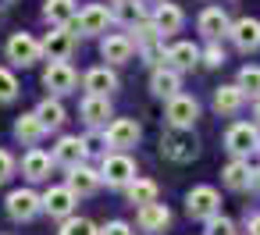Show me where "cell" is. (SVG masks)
<instances>
[{"instance_id":"obj_1","label":"cell","mask_w":260,"mask_h":235,"mask_svg":"<svg viewBox=\"0 0 260 235\" xmlns=\"http://www.w3.org/2000/svg\"><path fill=\"white\" fill-rule=\"evenodd\" d=\"M196 136L189 132V128H168L164 136H160V153L168 157V160H178V164H185V160H192L196 157Z\"/></svg>"},{"instance_id":"obj_2","label":"cell","mask_w":260,"mask_h":235,"mask_svg":"<svg viewBox=\"0 0 260 235\" xmlns=\"http://www.w3.org/2000/svg\"><path fill=\"white\" fill-rule=\"evenodd\" d=\"M164 118L171 121V128H189L196 118H200V104L192 100V96H171L168 100V107H164Z\"/></svg>"},{"instance_id":"obj_3","label":"cell","mask_w":260,"mask_h":235,"mask_svg":"<svg viewBox=\"0 0 260 235\" xmlns=\"http://www.w3.org/2000/svg\"><path fill=\"white\" fill-rule=\"evenodd\" d=\"M224 146H228L235 157H242V153H253V150L260 146V132H256V125H249V121H239V125H232V128H228V136H224Z\"/></svg>"},{"instance_id":"obj_4","label":"cell","mask_w":260,"mask_h":235,"mask_svg":"<svg viewBox=\"0 0 260 235\" xmlns=\"http://www.w3.org/2000/svg\"><path fill=\"white\" fill-rule=\"evenodd\" d=\"M40 54H43V43H36L29 32H18V36H11V40H8V57H11L15 64H22V68L36 64V61H40Z\"/></svg>"},{"instance_id":"obj_5","label":"cell","mask_w":260,"mask_h":235,"mask_svg":"<svg viewBox=\"0 0 260 235\" xmlns=\"http://www.w3.org/2000/svg\"><path fill=\"white\" fill-rule=\"evenodd\" d=\"M100 178H107V185H128V182H136V164L125 153H111V157H104Z\"/></svg>"},{"instance_id":"obj_6","label":"cell","mask_w":260,"mask_h":235,"mask_svg":"<svg viewBox=\"0 0 260 235\" xmlns=\"http://www.w3.org/2000/svg\"><path fill=\"white\" fill-rule=\"evenodd\" d=\"M217 207H221V199H217V192L210 189V185H196L189 196H185V210H189V217H214L217 214Z\"/></svg>"},{"instance_id":"obj_7","label":"cell","mask_w":260,"mask_h":235,"mask_svg":"<svg viewBox=\"0 0 260 235\" xmlns=\"http://www.w3.org/2000/svg\"><path fill=\"white\" fill-rule=\"evenodd\" d=\"M40 207H43V196H36L32 189H15V192L8 196V214H11L15 221H32Z\"/></svg>"},{"instance_id":"obj_8","label":"cell","mask_w":260,"mask_h":235,"mask_svg":"<svg viewBox=\"0 0 260 235\" xmlns=\"http://www.w3.org/2000/svg\"><path fill=\"white\" fill-rule=\"evenodd\" d=\"M75 50V36L68 32V25H57L54 32H47L43 40V54H50V61H68Z\"/></svg>"},{"instance_id":"obj_9","label":"cell","mask_w":260,"mask_h":235,"mask_svg":"<svg viewBox=\"0 0 260 235\" xmlns=\"http://www.w3.org/2000/svg\"><path fill=\"white\" fill-rule=\"evenodd\" d=\"M43 86L50 93H72L75 89V72L68 61H50V68L43 72Z\"/></svg>"},{"instance_id":"obj_10","label":"cell","mask_w":260,"mask_h":235,"mask_svg":"<svg viewBox=\"0 0 260 235\" xmlns=\"http://www.w3.org/2000/svg\"><path fill=\"white\" fill-rule=\"evenodd\" d=\"M139 136H143V128H139L132 118H118V121L107 128V143H111L114 150H128V146H136Z\"/></svg>"},{"instance_id":"obj_11","label":"cell","mask_w":260,"mask_h":235,"mask_svg":"<svg viewBox=\"0 0 260 235\" xmlns=\"http://www.w3.org/2000/svg\"><path fill=\"white\" fill-rule=\"evenodd\" d=\"M43 210L50 217H68L75 210V192L68 185H57V189H47L43 192Z\"/></svg>"},{"instance_id":"obj_12","label":"cell","mask_w":260,"mask_h":235,"mask_svg":"<svg viewBox=\"0 0 260 235\" xmlns=\"http://www.w3.org/2000/svg\"><path fill=\"white\" fill-rule=\"evenodd\" d=\"M86 153H89V150H86V139H79V136H64V139L54 146V160L64 164V167H79Z\"/></svg>"},{"instance_id":"obj_13","label":"cell","mask_w":260,"mask_h":235,"mask_svg":"<svg viewBox=\"0 0 260 235\" xmlns=\"http://www.w3.org/2000/svg\"><path fill=\"white\" fill-rule=\"evenodd\" d=\"M228 36H232V43H235L239 50H256V47H260V22L239 18V22L228 29Z\"/></svg>"},{"instance_id":"obj_14","label":"cell","mask_w":260,"mask_h":235,"mask_svg":"<svg viewBox=\"0 0 260 235\" xmlns=\"http://www.w3.org/2000/svg\"><path fill=\"white\" fill-rule=\"evenodd\" d=\"M171 224V210L164 207V203H146V207H139V228H146V231H164Z\"/></svg>"},{"instance_id":"obj_15","label":"cell","mask_w":260,"mask_h":235,"mask_svg":"<svg viewBox=\"0 0 260 235\" xmlns=\"http://www.w3.org/2000/svg\"><path fill=\"white\" fill-rule=\"evenodd\" d=\"M228 29H232V25H228V15H224L221 8H207V11L200 15V32H203L207 40H221Z\"/></svg>"},{"instance_id":"obj_16","label":"cell","mask_w":260,"mask_h":235,"mask_svg":"<svg viewBox=\"0 0 260 235\" xmlns=\"http://www.w3.org/2000/svg\"><path fill=\"white\" fill-rule=\"evenodd\" d=\"M150 89L157 93V96H178V89H182V75L175 72V68H157L153 72V79H150Z\"/></svg>"},{"instance_id":"obj_17","label":"cell","mask_w":260,"mask_h":235,"mask_svg":"<svg viewBox=\"0 0 260 235\" xmlns=\"http://www.w3.org/2000/svg\"><path fill=\"white\" fill-rule=\"evenodd\" d=\"M72 175H68V189L75 192V196H89L96 185H100V175L93 171V167H86V164H79V167H68Z\"/></svg>"},{"instance_id":"obj_18","label":"cell","mask_w":260,"mask_h":235,"mask_svg":"<svg viewBox=\"0 0 260 235\" xmlns=\"http://www.w3.org/2000/svg\"><path fill=\"white\" fill-rule=\"evenodd\" d=\"M86 89H89V96H107L111 89H118V75L111 68H93V72H86Z\"/></svg>"},{"instance_id":"obj_19","label":"cell","mask_w":260,"mask_h":235,"mask_svg":"<svg viewBox=\"0 0 260 235\" xmlns=\"http://www.w3.org/2000/svg\"><path fill=\"white\" fill-rule=\"evenodd\" d=\"M107 22H111V15H107V8H100V4H89V8L79 15V29H82L86 36L104 32V29H107Z\"/></svg>"},{"instance_id":"obj_20","label":"cell","mask_w":260,"mask_h":235,"mask_svg":"<svg viewBox=\"0 0 260 235\" xmlns=\"http://www.w3.org/2000/svg\"><path fill=\"white\" fill-rule=\"evenodd\" d=\"M242 100H246V93H242L239 82H235V86H221V89L214 93V107H217V114H235V111L242 107Z\"/></svg>"},{"instance_id":"obj_21","label":"cell","mask_w":260,"mask_h":235,"mask_svg":"<svg viewBox=\"0 0 260 235\" xmlns=\"http://www.w3.org/2000/svg\"><path fill=\"white\" fill-rule=\"evenodd\" d=\"M100 54H104L111 64H125V61L132 57V40H128V36H107L104 47H100Z\"/></svg>"},{"instance_id":"obj_22","label":"cell","mask_w":260,"mask_h":235,"mask_svg":"<svg viewBox=\"0 0 260 235\" xmlns=\"http://www.w3.org/2000/svg\"><path fill=\"white\" fill-rule=\"evenodd\" d=\"M164 61H168L175 72H185V68H192V64L200 61V50H196L192 43H175V47L164 54Z\"/></svg>"},{"instance_id":"obj_23","label":"cell","mask_w":260,"mask_h":235,"mask_svg":"<svg viewBox=\"0 0 260 235\" xmlns=\"http://www.w3.org/2000/svg\"><path fill=\"white\" fill-rule=\"evenodd\" d=\"M182 22H185V18H182V11H178L175 4H160V8H157V15H153V25L160 29V36L178 32V29H182Z\"/></svg>"},{"instance_id":"obj_24","label":"cell","mask_w":260,"mask_h":235,"mask_svg":"<svg viewBox=\"0 0 260 235\" xmlns=\"http://www.w3.org/2000/svg\"><path fill=\"white\" fill-rule=\"evenodd\" d=\"M160 29L153 25V22H143V25H136V43L146 50V57H157L160 54Z\"/></svg>"},{"instance_id":"obj_25","label":"cell","mask_w":260,"mask_h":235,"mask_svg":"<svg viewBox=\"0 0 260 235\" xmlns=\"http://www.w3.org/2000/svg\"><path fill=\"white\" fill-rule=\"evenodd\" d=\"M82 118H86L89 125H104V121L111 118V100H107V96H86V100H82Z\"/></svg>"},{"instance_id":"obj_26","label":"cell","mask_w":260,"mask_h":235,"mask_svg":"<svg viewBox=\"0 0 260 235\" xmlns=\"http://www.w3.org/2000/svg\"><path fill=\"white\" fill-rule=\"evenodd\" d=\"M224 185H228V189H235V192L249 189V185H253V171H249V164L232 160V164L224 167Z\"/></svg>"},{"instance_id":"obj_27","label":"cell","mask_w":260,"mask_h":235,"mask_svg":"<svg viewBox=\"0 0 260 235\" xmlns=\"http://www.w3.org/2000/svg\"><path fill=\"white\" fill-rule=\"evenodd\" d=\"M22 171H25V178L40 182V178H47V175H50V157H47L43 150H32V153L22 160Z\"/></svg>"},{"instance_id":"obj_28","label":"cell","mask_w":260,"mask_h":235,"mask_svg":"<svg viewBox=\"0 0 260 235\" xmlns=\"http://www.w3.org/2000/svg\"><path fill=\"white\" fill-rule=\"evenodd\" d=\"M43 132H47V128H43V121H40L36 114H22V118L15 121V136H18L22 143H36Z\"/></svg>"},{"instance_id":"obj_29","label":"cell","mask_w":260,"mask_h":235,"mask_svg":"<svg viewBox=\"0 0 260 235\" xmlns=\"http://www.w3.org/2000/svg\"><path fill=\"white\" fill-rule=\"evenodd\" d=\"M114 18H118V22H125V25H143V22H146V8H143V4H136V0H118Z\"/></svg>"},{"instance_id":"obj_30","label":"cell","mask_w":260,"mask_h":235,"mask_svg":"<svg viewBox=\"0 0 260 235\" xmlns=\"http://www.w3.org/2000/svg\"><path fill=\"white\" fill-rule=\"evenodd\" d=\"M75 18V0H47V22L68 25Z\"/></svg>"},{"instance_id":"obj_31","label":"cell","mask_w":260,"mask_h":235,"mask_svg":"<svg viewBox=\"0 0 260 235\" xmlns=\"http://www.w3.org/2000/svg\"><path fill=\"white\" fill-rule=\"evenodd\" d=\"M36 118L43 121V128H61V125H64V107H61V100H43L40 111H36Z\"/></svg>"},{"instance_id":"obj_32","label":"cell","mask_w":260,"mask_h":235,"mask_svg":"<svg viewBox=\"0 0 260 235\" xmlns=\"http://www.w3.org/2000/svg\"><path fill=\"white\" fill-rule=\"evenodd\" d=\"M128 199L139 203V207L157 203V185H153L150 178H136V182H128Z\"/></svg>"},{"instance_id":"obj_33","label":"cell","mask_w":260,"mask_h":235,"mask_svg":"<svg viewBox=\"0 0 260 235\" xmlns=\"http://www.w3.org/2000/svg\"><path fill=\"white\" fill-rule=\"evenodd\" d=\"M61 235H96V224L89 217H68L64 228H61Z\"/></svg>"},{"instance_id":"obj_34","label":"cell","mask_w":260,"mask_h":235,"mask_svg":"<svg viewBox=\"0 0 260 235\" xmlns=\"http://www.w3.org/2000/svg\"><path fill=\"white\" fill-rule=\"evenodd\" d=\"M239 86H242V93L260 96V68H242L239 72Z\"/></svg>"},{"instance_id":"obj_35","label":"cell","mask_w":260,"mask_h":235,"mask_svg":"<svg viewBox=\"0 0 260 235\" xmlns=\"http://www.w3.org/2000/svg\"><path fill=\"white\" fill-rule=\"evenodd\" d=\"M18 96V82H15V75L8 72V68H0V104H8V100H15Z\"/></svg>"},{"instance_id":"obj_36","label":"cell","mask_w":260,"mask_h":235,"mask_svg":"<svg viewBox=\"0 0 260 235\" xmlns=\"http://www.w3.org/2000/svg\"><path fill=\"white\" fill-rule=\"evenodd\" d=\"M207 235H235V224L228 221V217H210V224H207Z\"/></svg>"},{"instance_id":"obj_37","label":"cell","mask_w":260,"mask_h":235,"mask_svg":"<svg viewBox=\"0 0 260 235\" xmlns=\"http://www.w3.org/2000/svg\"><path fill=\"white\" fill-rule=\"evenodd\" d=\"M200 61H203V64H210V68H217V64H224V50H221L217 43H210V47L200 54Z\"/></svg>"},{"instance_id":"obj_38","label":"cell","mask_w":260,"mask_h":235,"mask_svg":"<svg viewBox=\"0 0 260 235\" xmlns=\"http://www.w3.org/2000/svg\"><path fill=\"white\" fill-rule=\"evenodd\" d=\"M11 171H15L11 153H8V150H0V182H8V178H11Z\"/></svg>"},{"instance_id":"obj_39","label":"cell","mask_w":260,"mask_h":235,"mask_svg":"<svg viewBox=\"0 0 260 235\" xmlns=\"http://www.w3.org/2000/svg\"><path fill=\"white\" fill-rule=\"evenodd\" d=\"M104 235H132V228H128L125 221H111V224L104 228Z\"/></svg>"},{"instance_id":"obj_40","label":"cell","mask_w":260,"mask_h":235,"mask_svg":"<svg viewBox=\"0 0 260 235\" xmlns=\"http://www.w3.org/2000/svg\"><path fill=\"white\" fill-rule=\"evenodd\" d=\"M249 235H260V214L249 217Z\"/></svg>"},{"instance_id":"obj_41","label":"cell","mask_w":260,"mask_h":235,"mask_svg":"<svg viewBox=\"0 0 260 235\" xmlns=\"http://www.w3.org/2000/svg\"><path fill=\"white\" fill-rule=\"evenodd\" d=\"M253 185H256V189H260V171H253Z\"/></svg>"},{"instance_id":"obj_42","label":"cell","mask_w":260,"mask_h":235,"mask_svg":"<svg viewBox=\"0 0 260 235\" xmlns=\"http://www.w3.org/2000/svg\"><path fill=\"white\" fill-rule=\"evenodd\" d=\"M256 118H260V100H256Z\"/></svg>"}]
</instances>
